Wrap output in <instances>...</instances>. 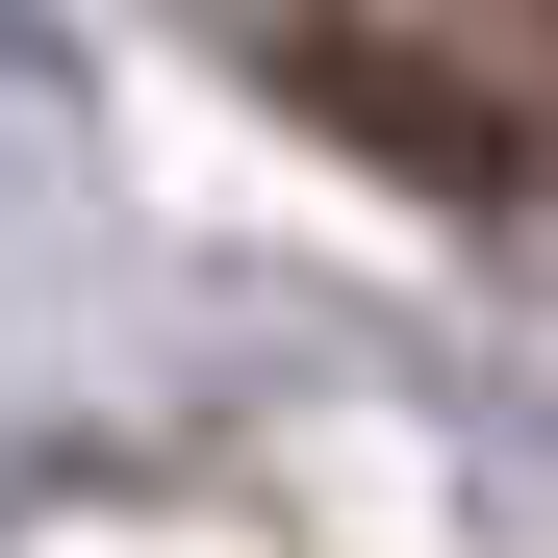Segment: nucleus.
Listing matches in <instances>:
<instances>
[{
	"label": "nucleus",
	"mask_w": 558,
	"mask_h": 558,
	"mask_svg": "<svg viewBox=\"0 0 558 558\" xmlns=\"http://www.w3.org/2000/svg\"><path fill=\"white\" fill-rule=\"evenodd\" d=\"M279 102H305L330 153H381L407 178V204H533V128L483 102V76H457V51H407V26H355V0H279Z\"/></svg>",
	"instance_id": "nucleus-1"
},
{
	"label": "nucleus",
	"mask_w": 558,
	"mask_h": 558,
	"mask_svg": "<svg viewBox=\"0 0 558 558\" xmlns=\"http://www.w3.org/2000/svg\"><path fill=\"white\" fill-rule=\"evenodd\" d=\"M483 26H508V51H533V76H558V0H483Z\"/></svg>",
	"instance_id": "nucleus-2"
}]
</instances>
